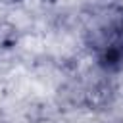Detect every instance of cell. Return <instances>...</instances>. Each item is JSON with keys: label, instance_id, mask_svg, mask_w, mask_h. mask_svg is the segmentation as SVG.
Instances as JSON below:
<instances>
[{"label": "cell", "instance_id": "obj_1", "mask_svg": "<svg viewBox=\"0 0 123 123\" xmlns=\"http://www.w3.org/2000/svg\"><path fill=\"white\" fill-rule=\"evenodd\" d=\"M85 38L104 69H117L123 63V10L106 6L88 17Z\"/></svg>", "mask_w": 123, "mask_h": 123}, {"label": "cell", "instance_id": "obj_2", "mask_svg": "<svg viewBox=\"0 0 123 123\" xmlns=\"http://www.w3.org/2000/svg\"><path fill=\"white\" fill-rule=\"evenodd\" d=\"M12 27H6V25H0V50L2 48H8L10 44V38H12Z\"/></svg>", "mask_w": 123, "mask_h": 123}]
</instances>
